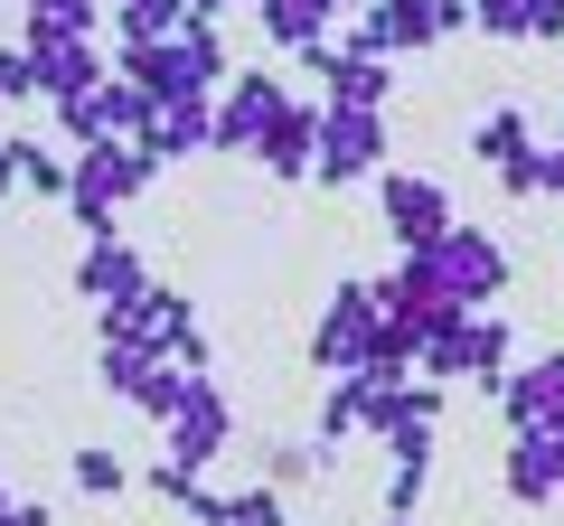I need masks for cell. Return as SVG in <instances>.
<instances>
[{
    "label": "cell",
    "mask_w": 564,
    "mask_h": 526,
    "mask_svg": "<svg viewBox=\"0 0 564 526\" xmlns=\"http://www.w3.org/2000/svg\"><path fill=\"white\" fill-rule=\"evenodd\" d=\"M188 385H198V376H188L180 358H151V366H141L132 385H122V405H132L141 424H170V414H180V395H188Z\"/></svg>",
    "instance_id": "7402d4cb"
},
{
    "label": "cell",
    "mask_w": 564,
    "mask_h": 526,
    "mask_svg": "<svg viewBox=\"0 0 564 526\" xmlns=\"http://www.w3.org/2000/svg\"><path fill=\"white\" fill-rule=\"evenodd\" d=\"M132 151H141L151 169H170V161H198V151H207V103H161V113H151V122L132 132Z\"/></svg>",
    "instance_id": "2e32d148"
},
{
    "label": "cell",
    "mask_w": 564,
    "mask_h": 526,
    "mask_svg": "<svg viewBox=\"0 0 564 526\" xmlns=\"http://www.w3.org/2000/svg\"><path fill=\"white\" fill-rule=\"evenodd\" d=\"M104 20H113V57H122V47H161V39H180L188 10H180V0H113Z\"/></svg>",
    "instance_id": "44dd1931"
},
{
    "label": "cell",
    "mask_w": 564,
    "mask_h": 526,
    "mask_svg": "<svg viewBox=\"0 0 564 526\" xmlns=\"http://www.w3.org/2000/svg\"><path fill=\"white\" fill-rule=\"evenodd\" d=\"M282 103H292L282 66H236V76L217 85V103H207V151H236V161H254V142L282 122Z\"/></svg>",
    "instance_id": "5b68a950"
},
{
    "label": "cell",
    "mask_w": 564,
    "mask_h": 526,
    "mask_svg": "<svg viewBox=\"0 0 564 526\" xmlns=\"http://www.w3.org/2000/svg\"><path fill=\"white\" fill-rule=\"evenodd\" d=\"M104 29V0H20V47L47 39H95Z\"/></svg>",
    "instance_id": "d6986e66"
},
{
    "label": "cell",
    "mask_w": 564,
    "mask_h": 526,
    "mask_svg": "<svg viewBox=\"0 0 564 526\" xmlns=\"http://www.w3.org/2000/svg\"><path fill=\"white\" fill-rule=\"evenodd\" d=\"M263 20V39L282 47V57H302V47H321V39H339V20H329V0H245Z\"/></svg>",
    "instance_id": "e0dca14e"
},
{
    "label": "cell",
    "mask_w": 564,
    "mask_h": 526,
    "mask_svg": "<svg viewBox=\"0 0 564 526\" xmlns=\"http://www.w3.org/2000/svg\"><path fill=\"white\" fill-rule=\"evenodd\" d=\"M113 76L141 85V103L161 113V103H217V85L236 76V57H226V29L188 20L180 39H161V47H122Z\"/></svg>",
    "instance_id": "6da1fadb"
},
{
    "label": "cell",
    "mask_w": 564,
    "mask_h": 526,
    "mask_svg": "<svg viewBox=\"0 0 564 526\" xmlns=\"http://www.w3.org/2000/svg\"><path fill=\"white\" fill-rule=\"evenodd\" d=\"M104 10H113V0H104Z\"/></svg>",
    "instance_id": "8d00e7d4"
},
{
    "label": "cell",
    "mask_w": 564,
    "mask_h": 526,
    "mask_svg": "<svg viewBox=\"0 0 564 526\" xmlns=\"http://www.w3.org/2000/svg\"><path fill=\"white\" fill-rule=\"evenodd\" d=\"M423 489H433V461H395L386 470V517H414Z\"/></svg>",
    "instance_id": "f1b7e54d"
},
{
    "label": "cell",
    "mask_w": 564,
    "mask_h": 526,
    "mask_svg": "<svg viewBox=\"0 0 564 526\" xmlns=\"http://www.w3.org/2000/svg\"><path fill=\"white\" fill-rule=\"evenodd\" d=\"M151 179H161V169L141 161L132 142H85V151H66V198H57V207L85 226V244H95V235H122L113 217H122Z\"/></svg>",
    "instance_id": "7a4b0ae2"
},
{
    "label": "cell",
    "mask_w": 564,
    "mask_h": 526,
    "mask_svg": "<svg viewBox=\"0 0 564 526\" xmlns=\"http://www.w3.org/2000/svg\"><path fill=\"white\" fill-rule=\"evenodd\" d=\"M0 526H57V517H47V498H0Z\"/></svg>",
    "instance_id": "d6a6232c"
},
{
    "label": "cell",
    "mask_w": 564,
    "mask_h": 526,
    "mask_svg": "<svg viewBox=\"0 0 564 526\" xmlns=\"http://www.w3.org/2000/svg\"><path fill=\"white\" fill-rule=\"evenodd\" d=\"M499 188H508V198H518V207L536 198V151H527V161H508V169H499Z\"/></svg>",
    "instance_id": "1f68e13d"
},
{
    "label": "cell",
    "mask_w": 564,
    "mask_h": 526,
    "mask_svg": "<svg viewBox=\"0 0 564 526\" xmlns=\"http://www.w3.org/2000/svg\"><path fill=\"white\" fill-rule=\"evenodd\" d=\"M536 198H564V132L536 142Z\"/></svg>",
    "instance_id": "4dcf8cb0"
},
{
    "label": "cell",
    "mask_w": 564,
    "mask_h": 526,
    "mask_svg": "<svg viewBox=\"0 0 564 526\" xmlns=\"http://www.w3.org/2000/svg\"><path fill=\"white\" fill-rule=\"evenodd\" d=\"M386 526H414V517H386Z\"/></svg>",
    "instance_id": "e575fe53"
},
{
    "label": "cell",
    "mask_w": 564,
    "mask_h": 526,
    "mask_svg": "<svg viewBox=\"0 0 564 526\" xmlns=\"http://www.w3.org/2000/svg\"><path fill=\"white\" fill-rule=\"evenodd\" d=\"M499 489H508L518 507H555V498H564V414H545V424H518V432H508Z\"/></svg>",
    "instance_id": "30bf717a"
},
{
    "label": "cell",
    "mask_w": 564,
    "mask_h": 526,
    "mask_svg": "<svg viewBox=\"0 0 564 526\" xmlns=\"http://www.w3.org/2000/svg\"><path fill=\"white\" fill-rule=\"evenodd\" d=\"M141 489L161 507H180V517H198V526H217V489H207V470H180V461H151L141 470Z\"/></svg>",
    "instance_id": "603a6c76"
},
{
    "label": "cell",
    "mask_w": 564,
    "mask_h": 526,
    "mask_svg": "<svg viewBox=\"0 0 564 526\" xmlns=\"http://www.w3.org/2000/svg\"><path fill=\"white\" fill-rule=\"evenodd\" d=\"M499 414H508V432H518V424H545V414H564V348H545V358L508 366V376H499Z\"/></svg>",
    "instance_id": "5bb4252c"
},
{
    "label": "cell",
    "mask_w": 564,
    "mask_h": 526,
    "mask_svg": "<svg viewBox=\"0 0 564 526\" xmlns=\"http://www.w3.org/2000/svg\"><path fill=\"white\" fill-rule=\"evenodd\" d=\"M518 366V339H508V310H462V320L443 329V339L414 358V376H433V385H480V395H499V376Z\"/></svg>",
    "instance_id": "3957f363"
},
{
    "label": "cell",
    "mask_w": 564,
    "mask_h": 526,
    "mask_svg": "<svg viewBox=\"0 0 564 526\" xmlns=\"http://www.w3.org/2000/svg\"><path fill=\"white\" fill-rule=\"evenodd\" d=\"M0 103H39V57L20 39H0Z\"/></svg>",
    "instance_id": "83f0119b"
},
{
    "label": "cell",
    "mask_w": 564,
    "mask_h": 526,
    "mask_svg": "<svg viewBox=\"0 0 564 526\" xmlns=\"http://www.w3.org/2000/svg\"><path fill=\"white\" fill-rule=\"evenodd\" d=\"M217 526H292V507H282V489H236V498H217Z\"/></svg>",
    "instance_id": "4316f807"
},
{
    "label": "cell",
    "mask_w": 564,
    "mask_h": 526,
    "mask_svg": "<svg viewBox=\"0 0 564 526\" xmlns=\"http://www.w3.org/2000/svg\"><path fill=\"white\" fill-rule=\"evenodd\" d=\"M377 217H386V235H395V254H414V244H433V235L452 226V188L423 179V169H395V161H386V169H377Z\"/></svg>",
    "instance_id": "9c48e42d"
},
{
    "label": "cell",
    "mask_w": 564,
    "mask_h": 526,
    "mask_svg": "<svg viewBox=\"0 0 564 526\" xmlns=\"http://www.w3.org/2000/svg\"><path fill=\"white\" fill-rule=\"evenodd\" d=\"M527 151H536V122H527V103H499V113L470 122V161H480V169H508V161H527Z\"/></svg>",
    "instance_id": "ffe728a7"
},
{
    "label": "cell",
    "mask_w": 564,
    "mask_h": 526,
    "mask_svg": "<svg viewBox=\"0 0 564 526\" xmlns=\"http://www.w3.org/2000/svg\"><path fill=\"white\" fill-rule=\"evenodd\" d=\"M386 151H395V113L321 103V151H311V179H321V188H358V179H377Z\"/></svg>",
    "instance_id": "8992f818"
},
{
    "label": "cell",
    "mask_w": 564,
    "mask_h": 526,
    "mask_svg": "<svg viewBox=\"0 0 564 526\" xmlns=\"http://www.w3.org/2000/svg\"><path fill=\"white\" fill-rule=\"evenodd\" d=\"M311 151H321V103L292 95V103H282V122L254 142V161L273 169V179H311Z\"/></svg>",
    "instance_id": "9a60e30c"
},
{
    "label": "cell",
    "mask_w": 564,
    "mask_h": 526,
    "mask_svg": "<svg viewBox=\"0 0 564 526\" xmlns=\"http://www.w3.org/2000/svg\"><path fill=\"white\" fill-rule=\"evenodd\" d=\"M414 254L433 263V283H443L462 310H499V292H508V244L489 235V226H462V217H452L443 235L414 244Z\"/></svg>",
    "instance_id": "277c9868"
},
{
    "label": "cell",
    "mask_w": 564,
    "mask_h": 526,
    "mask_svg": "<svg viewBox=\"0 0 564 526\" xmlns=\"http://www.w3.org/2000/svg\"><path fill=\"white\" fill-rule=\"evenodd\" d=\"M302 76H321V103H358V113H395V66L386 57H348L339 39H321V47H302Z\"/></svg>",
    "instance_id": "8fae6325"
},
{
    "label": "cell",
    "mask_w": 564,
    "mask_h": 526,
    "mask_svg": "<svg viewBox=\"0 0 564 526\" xmlns=\"http://www.w3.org/2000/svg\"><path fill=\"white\" fill-rule=\"evenodd\" d=\"M518 39L555 47V39H564V0H518Z\"/></svg>",
    "instance_id": "f546056e"
},
{
    "label": "cell",
    "mask_w": 564,
    "mask_h": 526,
    "mask_svg": "<svg viewBox=\"0 0 564 526\" xmlns=\"http://www.w3.org/2000/svg\"><path fill=\"white\" fill-rule=\"evenodd\" d=\"M141 122H151V103H141V85H122L113 66H104L85 95H57V132H66V151H85V142H132Z\"/></svg>",
    "instance_id": "52a82bcc"
},
{
    "label": "cell",
    "mask_w": 564,
    "mask_h": 526,
    "mask_svg": "<svg viewBox=\"0 0 564 526\" xmlns=\"http://www.w3.org/2000/svg\"><path fill=\"white\" fill-rule=\"evenodd\" d=\"M66 480H76L85 498H122V489H132V470H122V451L85 442V451H66Z\"/></svg>",
    "instance_id": "d4e9b609"
},
{
    "label": "cell",
    "mask_w": 564,
    "mask_h": 526,
    "mask_svg": "<svg viewBox=\"0 0 564 526\" xmlns=\"http://www.w3.org/2000/svg\"><path fill=\"white\" fill-rule=\"evenodd\" d=\"M10 151H20V188H29V198H66V151L20 142V132H10Z\"/></svg>",
    "instance_id": "484cf974"
},
{
    "label": "cell",
    "mask_w": 564,
    "mask_h": 526,
    "mask_svg": "<svg viewBox=\"0 0 564 526\" xmlns=\"http://www.w3.org/2000/svg\"><path fill=\"white\" fill-rule=\"evenodd\" d=\"M141 283H151V263H141L132 235H95L76 254V302H95V320L122 310V302H141Z\"/></svg>",
    "instance_id": "4fadbf2b"
},
{
    "label": "cell",
    "mask_w": 564,
    "mask_h": 526,
    "mask_svg": "<svg viewBox=\"0 0 564 526\" xmlns=\"http://www.w3.org/2000/svg\"><path fill=\"white\" fill-rule=\"evenodd\" d=\"M367 339H377V292L367 283H329L321 320H311V366H321V376H358Z\"/></svg>",
    "instance_id": "ba28073f"
},
{
    "label": "cell",
    "mask_w": 564,
    "mask_h": 526,
    "mask_svg": "<svg viewBox=\"0 0 564 526\" xmlns=\"http://www.w3.org/2000/svg\"><path fill=\"white\" fill-rule=\"evenodd\" d=\"M358 10H367V0H329V20H358Z\"/></svg>",
    "instance_id": "836d02e7"
},
{
    "label": "cell",
    "mask_w": 564,
    "mask_h": 526,
    "mask_svg": "<svg viewBox=\"0 0 564 526\" xmlns=\"http://www.w3.org/2000/svg\"><path fill=\"white\" fill-rule=\"evenodd\" d=\"M358 405H367V376H321V432H311V442L339 451L348 432H358Z\"/></svg>",
    "instance_id": "cb8c5ba5"
},
{
    "label": "cell",
    "mask_w": 564,
    "mask_h": 526,
    "mask_svg": "<svg viewBox=\"0 0 564 526\" xmlns=\"http://www.w3.org/2000/svg\"><path fill=\"white\" fill-rule=\"evenodd\" d=\"M226 10H245V0H226Z\"/></svg>",
    "instance_id": "d590c367"
},
{
    "label": "cell",
    "mask_w": 564,
    "mask_h": 526,
    "mask_svg": "<svg viewBox=\"0 0 564 526\" xmlns=\"http://www.w3.org/2000/svg\"><path fill=\"white\" fill-rule=\"evenodd\" d=\"M29 57H39V95L57 103V95H85V85L104 76V39H47V47H29Z\"/></svg>",
    "instance_id": "ac0fdd59"
},
{
    "label": "cell",
    "mask_w": 564,
    "mask_h": 526,
    "mask_svg": "<svg viewBox=\"0 0 564 526\" xmlns=\"http://www.w3.org/2000/svg\"><path fill=\"white\" fill-rule=\"evenodd\" d=\"M161 432H170V451H161V461H180V470H207L226 442H236V405H226V385H217V376H198V385L180 395V414H170Z\"/></svg>",
    "instance_id": "7c38bea8"
}]
</instances>
